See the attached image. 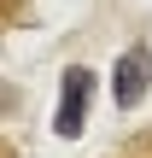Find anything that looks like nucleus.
Wrapping results in <instances>:
<instances>
[{
    "mask_svg": "<svg viewBox=\"0 0 152 158\" xmlns=\"http://www.w3.org/2000/svg\"><path fill=\"white\" fill-rule=\"evenodd\" d=\"M152 88V53L135 41L123 59H117V70H111V94H117V106H141Z\"/></svg>",
    "mask_w": 152,
    "mask_h": 158,
    "instance_id": "nucleus-1",
    "label": "nucleus"
},
{
    "mask_svg": "<svg viewBox=\"0 0 152 158\" xmlns=\"http://www.w3.org/2000/svg\"><path fill=\"white\" fill-rule=\"evenodd\" d=\"M88 100H94V76L76 64V70H64V94H59V117H53V129L59 135H76L82 123H88Z\"/></svg>",
    "mask_w": 152,
    "mask_h": 158,
    "instance_id": "nucleus-2",
    "label": "nucleus"
}]
</instances>
